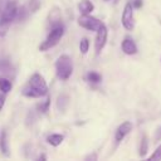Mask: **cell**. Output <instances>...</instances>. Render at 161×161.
I'll use <instances>...</instances> for the list:
<instances>
[{
  "label": "cell",
  "instance_id": "cell-13",
  "mask_svg": "<svg viewBox=\"0 0 161 161\" xmlns=\"http://www.w3.org/2000/svg\"><path fill=\"white\" fill-rule=\"evenodd\" d=\"M63 140H64V136L63 135H59V133H53V135H50V136L47 137L48 143L52 145V146H54V147L59 146L63 142Z\"/></svg>",
  "mask_w": 161,
  "mask_h": 161
},
{
  "label": "cell",
  "instance_id": "cell-9",
  "mask_svg": "<svg viewBox=\"0 0 161 161\" xmlns=\"http://www.w3.org/2000/svg\"><path fill=\"white\" fill-rule=\"evenodd\" d=\"M121 48H122L123 53L127 54V55H133V54L137 53V45H136V43L131 38H125L122 40Z\"/></svg>",
  "mask_w": 161,
  "mask_h": 161
},
{
  "label": "cell",
  "instance_id": "cell-12",
  "mask_svg": "<svg viewBox=\"0 0 161 161\" xmlns=\"http://www.w3.org/2000/svg\"><path fill=\"white\" fill-rule=\"evenodd\" d=\"M23 94L25 97H30V98H40V97L45 96L43 92H40V91H38V89H35V88H33L30 86H28V87H25L23 89Z\"/></svg>",
  "mask_w": 161,
  "mask_h": 161
},
{
  "label": "cell",
  "instance_id": "cell-19",
  "mask_svg": "<svg viewBox=\"0 0 161 161\" xmlns=\"http://www.w3.org/2000/svg\"><path fill=\"white\" fill-rule=\"evenodd\" d=\"M40 5H42L40 0H30V1H29V10H30L31 13H35V11L39 10Z\"/></svg>",
  "mask_w": 161,
  "mask_h": 161
},
{
  "label": "cell",
  "instance_id": "cell-1",
  "mask_svg": "<svg viewBox=\"0 0 161 161\" xmlns=\"http://www.w3.org/2000/svg\"><path fill=\"white\" fill-rule=\"evenodd\" d=\"M55 72L58 78H60L62 80H67L72 73H73V63L69 55L63 54L60 55L57 62H55Z\"/></svg>",
  "mask_w": 161,
  "mask_h": 161
},
{
  "label": "cell",
  "instance_id": "cell-27",
  "mask_svg": "<svg viewBox=\"0 0 161 161\" xmlns=\"http://www.w3.org/2000/svg\"><path fill=\"white\" fill-rule=\"evenodd\" d=\"M0 35H1V33H0Z\"/></svg>",
  "mask_w": 161,
  "mask_h": 161
},
{
  "label": "cell",
  "instance_id": "cell-2",
  "mask_svg": "<svg viewBox=\"0 0 161 161\" xmlns=\"http://www.w3.org/2000/svg\"><path fill=\"white\" fill-rule=\"evenodd\" d=\"M63 34H64V28H63V25H57V26L52 28V30H50V33L48 34L47 39L39 45V50H40V52H45V50H48V49L55 47V45L59 43V40L62 39Z\"/></svg>",
  "mask_w": 161,
  "mask_h": 161
},
{
  "label": "cell",
  "instance_id": "cell-22",
  "mask_svg": "<svg viewBox=\"0 0 161 161\" xmlns=\"http://www.w3.org/2000/svg\"><path fill=\"white\" fill-rule=\"evenodd\" d=\"M132 6H133V8H136V9H140V8L142 6V0H133Z\"/></svg>",
  "mask_w": 161,
  "mask_h": 161
},
{
  "label": "cell",
  "instance_id": "cell-14",
  "mask_svg": "<svg viewBox=\"0 0 161 161\" xmlns=\"http://www.w3.org/2000/svg\"><path fill=\"white\" fill-rule=\"evenodd\" d=\"M0 150L4 155H9V147H8L6 132L5 131H1V135H0Z\"/></svg>",
  "mask_w": 161,
  "mask_h": 161
},
{
  "label": "cell",
  "instance_id": "cell-18",
  "mask_svg": "<svg viewBox=\"0 0 161 161\" xmlns=\"http://www.w3.org/2000/svg\"><path fill=\"white\" fill-rule=\"evenodd\" d=\"M87 78H88V80L92 82V83H98V82H101V79H102L101 74L97 73V72H89L88 75H87Z\"/></svg>",
  "mask_w": 161,
  "mask_h": 161
},
{
  "label": "cell",
  "instance_id": "cell-16",
  "mask_svg": "<svg viewBox=\"0 0 161 161\" xmlns=\"http://www.w3.org/2000/svg\"><path fill=\"white\" fill-rule=\"evenodd\" d=\"M11 82L9 80V79H6V78H1L0 77V91L3 92V93H8V92H10V89H11Z\"/></svg>",
  "mask_w": 161,
  "mask_h": 161
},
{
  "label": "cell",
  "instance_id": "cell-10",
  "mask_svg": "<svg viewBox=\"0 0 161 161\" xmlns=\"http://www.w3.org/2000/svg\"><path fill=\"white\" fill-rule=\"evenodd\" d=\"M62 16H60V10L54 8L53 10H50L49 13V23L52 25V28L57 26V25H62V21H60Z\"/></svg>",
  "mask_w": 161,
  "mask_h": 161
},
{
  "label": "cell",
  "instance_id": "cell-15",
  "mask_svg": "<svg viewBox=\"0 0 161 161\" xmlns=\"http://www.w3.org/2000/svg\"><path fill=\"white\" fill-rule=\"evenodd\" d=\"M147 150H148V141H147V136L146 135H142V138H141V142H140V148H138V153L140 156H145L147 153Z\"/></svg>",
  "mask_w": 161,
  "mask_h": 161
},
{
  "label": "cell",
  "instance_id": "cell-25",
  "mask_svg": "<svg viewBox=\"0 0 161 161\" xmlns=\"http://www.w3.org/2000/svg\"><path fill=\"white\" fill-rule=\"evenodd\" d=\"M4 103H5V96H0V111L4 107Z\"/></svg>",
  "mask_w": 161,
  "mask_h": 161
},
{
  "label": "cell",
  "instance_id": "cell-5",
  "mask_svg": "<svg viewBox=\"0 0 161 161\" xmlns=\"http://www.w3.org/2000/svg\"><path fill=\"white\" fill-rule=\"evenodd\" d=\"M107 35H108V30H107L106 25L102 24V25L97 29V34H96V40H94L96 54H99L101 50L104 48V45H106V43H107Z\"/></svg>",
  "mask_w": 161,
  "mask_h": 161
},
{
  "label": "cell",
  "instance_id": "cell-23",
  "mask_svg": "<svg viewBox=\"0 0 161 161\" xmlns=\"http://www.w3.org/2000/svg\"><path fill=\"white\" fill-rule=\"evenodd\" d=\"M160 138H161V126H160V127L156 130V132H155V140L158 141Z\"/></svg>",
  "mask_w": 161,
  "mask_h": 161
},
{
  "label": "cell",
  "instance_id": "cell-24",
  "mask_svg": "<svg viewBox=\"0 0 161 161\" xmlns=\"http://www.w3.org/2000/svg\"><path fill=\"white\" fill-rule=\"evenodd\" d=\"M5 24H8V23H6V20H5L4 15H3V11L0 10V26H4Z\"/></svg>",
  "mask_w": 161,
  "mask_h": 161
},
{
  "label": "cell",
  "instance_id": "cell-7",
  "mask_svg": "<svg viewBox=\"0 0 161 161\" xmlns=\"http://www.w3.org/2000/svg\"><path fill=\"white\" fill-rule=\"evenodd\" d=\"M131 130H132V123H131L130 121L122 122V123L117 127L116 133H114V141H116V143H119V142L131 132Z\"/></svg>",
  "mask_w": 161,
  "mask_h": 161
},
{
  "label": "cell",
  "instance_id": "cell-3",
  "mask_svg": "<svg viewBox=\"0 0 161 161\" xmlns=\"http://www.w3.org/2000/svg\"><path fill=\"white\" fill-rule=\"evenodd\" d=\"M121 21H122V25L126 30L128 31H132L133 28H135V20H133V6L131 3H127L123 8V11H122V18H121Z\"/></svg>",
  "mask_w": 161,
  "mask_h": 161
},
{
  "label": "cell",
  "instance_id": "cell-26",
  "mask_svg": "<svg viewBox=\"0 0 161 161\" xmlns=\"http://www.w3.org/2000/svg\"><path fill=\"white\" fill-rule=\"evenodd\" d=\"M104 1H109V0H104Z\"/></svg>",
  "mask_w": 161,
  "mask_h": 161
},
{
  "label": "cell",
  "instance_id": "cell-8",
  "mask_svg": "<svg viewBox=\"0 0 161 161\" xmlns=\"http://www.w3.org/2000/svg\"><path fill=\"white\" fill-rule=\"evenodd\" d=\"M18 10H19V8L16 6V4L14 1H8L6 3L5 8L1 10L3 11V15H4L5 20H6V23H10V21H13L16 18Z\"/></svg>",
  "mask_w": 161,
  "mask_h": 161
},
{
  "label": "cell",
  "instance_id": "cell-11",
  "mask_svg": "<svg viewBox=\"0 0 161 161\" xmlns=\"http://www.w3.org/2000/svg\"><path fill=\"white\" fill-rule=\"evenodd\" d=\"M78 9H79V11H80L82 15H88V14H91L94 10V5L89 0H82L78 4Z\"/></svg>",
  "mask_w": 161,
  "mask_h": 161
},
{
  "label": "cell",
  "instance_id": "cell-4",
  "mask_svg": "<svg viewBox=\"0 0 161 161\" xmlns=\"http://www.w3.org/2000/svg\"><path fill=\"white\" fill-rule=\"evenodd\" d=\"M78 24H79L82 28L87 29V30L97 31V29H98L103 23H102L101 20H98L97 18L91 16V15L88 14V15H82V16H79V19H78Z\"/></svg>",
  "mask_w": 161,
  "mask_h": 161
},
{
  "label": "cell",
  "instance_id": "cell-6",
  "mask_svg": "<svg viewBox=\"0 0 161 161\" xmlns=\"http://www.w3.org/2000/svg\"><path fill=\"white\" fill-rule=\"evenodd\" d=\"M29 86L43 92L44 94H48V86L45 83V79L43 78V75H40L39 73H35L30 77V80H29Z\"/></svg>",
  "mask_w": 161,
  "mask_h": 161
},
{
  "label": "cell",
  "instance_id": "cell-17",
  "mask_svg": "<svg viewBox=\"0 0 161 161\" xmlns=\"http://www.w3.org/2000/svg\"><path fill=\"white\" fill-rule=\"evenodd\" d=\"M88 49H89V40L87 38H83L79 43V50L82 54H87Z\"/></svg>",
  "mask_w": 161,
  "mask_h": 161
},
{
  "label": "cell",
  "instance_id": "cell-21",
  "mask_svg": "<svg viewBox=\"0 0 161 161\" xmlns=\"http://www.w3.org/2000/svg\"><path fill=\"white\" fill-rule=\"evenodd\" d=\"M49 104H50V98H48L44 103H40V104H38L36 107H38V109H40V112H43V113H45L47 111H48V108H49Z\"/></svg>",
  "mask_w": 161,
  "mask_h": 161
},
{
  "label": "cell",
  "instance_id": "cell-20",
  "mask_svg": "<svg viewBox=\"0 0 161 161\" xmlns=\"http://www.w3.org/2000/svg\"><path fill=\"white\" fill-rule=\"evenodd\" d=\"M148 158L152 160V161H155V160H156V161H160V160H161V145L157 146V148L153 151V153H152Z\"/></svg>",
  "mask_w": 161,
  "mask_h": 161
}]
</instances>
